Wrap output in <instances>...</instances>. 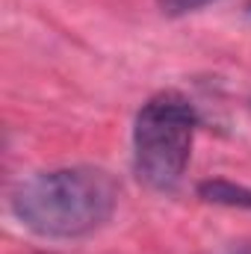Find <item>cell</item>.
Wrapping results in <instances>:
<instances>
[{"label":"cell","mask_w":251,"mask_h":254,"mask_svg":"<svg viewBox=\"0 0 251 254\" xmlns=\"http://www.w3.org/2000/svg\"><path fill=\"white\" fill-rule=\"evenodd\" d=\"M216 0H157L160 12L169 15V18H181V15H189V12H198L204 6H210Z\"/></svg>","instance_id":"277c9868"},{"label":"cell","mask_w":251,"mask_h":254,"mask_svg":"<svg viewBox=\"0 0 251 254\" xmlns=\"http://www.w3.org/2000/svg\"><path fill=\"white\" fill-rule=\"evenodd\" d=\"M240 254H251V249H249V252H240Z\"/></svg>","instance_id":"5b68a950"},{"label":"cell","mask_w":251,"mask_h":254,"mask_svg":"<svg viewBox=\"0 0 251 254\" xmlns=\"http://www.w3.org/2000/svg\"><path fill=\"white\" fill-rule=\"evenodd\" d=\"M249 12H251V6H249Z\"/></svg>","instance_id":"8992f818"},{"label":"cell","mask_w":251,"mask_h":254,"mask_svg":"<svg viewBox=\"0 0 251 254\" xmlns=\"http://www.w3.org/2000/svg\"><path fill=\"white\" fill-rule=\"evenodd\" d=\"M119 195L122 187L110 172L98 166H63L21 181L9 195V213L42 240H80L113 219Z\"/></svg>","instance_id":"6da1fadb"},{"label":"cell","mask_w":251,"mask_h":254,"mask_svg":"<svg viewBox=\"0 0 251 254\" xmlns=\"http://www.w3.org/2000/svg\"><path fill=\"white\" fill-rule=\"evenodd\" d=\"M249 107H251V101H249Z\"/></svg>","instance_id":"52a82bcc"},{"label":"cell","mask_w":251,"mask_h":254,"mask_svg":"<svg viewBox=\"0 0 251 254\" xmlns=\"http://www.w3.org/2000/svg\"><path fill=\"white\" fill-rule=\"evenodd\" d=\"M198 198L207 201V204H219V207H237V210H251V190L243 184H234V181H201L198 187Z\"/></svg>","instance_id":"3957f363"},{"label":"cell","mask_w":251,"mask_h":254,"mask_svg":"<svg viewBox=\"0 0 251 254\" xmlns=\"http://www.w3.org/2000/svg\"><path fill=\"white\" fill-rule=\"evenodd\" d=\"M201 125L192 101L160 92L142 104L133 122V175L148 190L172 195L184 184L195 130Z\"/></svg>","instance_id":"7a4b0ae2"}]
</instances>
